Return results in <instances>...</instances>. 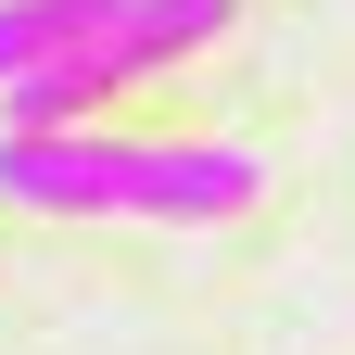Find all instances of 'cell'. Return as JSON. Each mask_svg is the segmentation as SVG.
Returning a JSON list of instances; mask_svg holds the SVG:
<instances>
[{"instance_id": "6da1fadb", "label": "cell", "mask_w": 355, "mask_h": 355, "mask_svg": "<svg viewBox=\"0 0 355 355\" xmlns=\"http://www.w3.org/2000/svg\"><path fill=\"white\" fill-rule=\"evenodd\" d=\"M0 203L13 216H203L254 203V153L229 140H114V127H0Z\"/></svg>"}, {"instance_id": "7a4b0ae2", "label": "cell", "mask_w": 355, "mask_h": 355, "mask_svg": "<svg viewBox=\"0 0 355 355\" xmlns=\"http://www.w3.org/2000/svg\"><path fill=\"white\" fill-rule=\"evenodd\" d=\"M114 26H127V0H0V89L89 51V38H114Z\"/></svg>"}, {"instance_id": "3957f363", "label": "cell", "mask_w": 355, "mask_h": 355, "mask_svg": "<svg viewBox=\"0 0 355 355\" xmlns=\"http://www.w3.org/2000/svg\"><path fill=\"white\" fill-rule=\"evenodd\" d=\"M229 13H241V0H127V26L102 38V51H114L127 76H165V64L216 51V38H229Z\"/></svg>"}, {"instance_id": "277c9868", "label": "cell", "mask_w": 355, "mask_h": 355, "mask_svg": "<svg viewBox=\"0 0 355 355\" xmlns=\"http://www.w3.org/2000/svg\"><path fill=\"white\" fill-rule=\"evenodd\" d=\"M127 89V64L102 51V38H89V51H64V64H38V76H13V127H89Z\"/></svg>"}]
</instances>
